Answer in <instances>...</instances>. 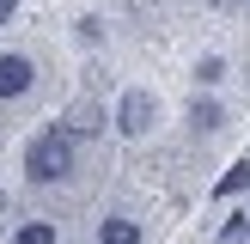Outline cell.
<instances>
[{"label": "cell", "instance_id": "1", "mask_svg": "<svg viewBox=\"0 0 250 244\" xmlns=\"http://www.w3.org/2000/svg\"><path fill=\"white\" fill-rule=\"evenodd\" d=\"M24 165H31V183H61L73 171V134L67 128H43L24 146Z\"/></svg>", "mask_w": 250, "mask_h": 244}, {"label": "cell", "instance_id": "2", "mask_svg": "<svg viewBox=\"0 0 250 244\" xmlns=\"http://www.w3.org/2000/svg\"><path fill=\"white\" fill-rule=\"evenodd\" d=\"M31 80H37V67L24 55H0V98H24Z\"/></svg>", "mask_w": 250, "mask_h": 244}, {"label": "cell", "instance_id": "3", "mask_svg": "<svg viewBox=\"0 0 250 244\" xmlns=\"http://www.w3.org/2000/svg\"><path fill=\"white\" fill-rule=\"evenodd\" d=\"M153 98H146V92H128V98H122V110H116V122H122V134H146V128H153Z\"/></svg>", "mask_w": 250, "mask_h": 244}, {"label": "cell", "instance_id": "4", "mask_svg": "<svg viewBox=\"0 0 250 244\" xmlns=\"http://www.w3.org/2000/svg\"><path fill=\"white\" fill-rule=\"evenodd\" d=\"M98 244H141V226L134 220H104L98 226Z\"/></svg>", "mask_w": 250, "mask_h": 244}, {"label": "cell", "instance_id": "5", "mask_svg": "<svg viewBox=\"0 0 250 244\" xmlns=\"http://www.w3.org/2000/svg\"><path fill=\"white\" fill-rule=\"evenodd\" d=\"M189 128H195V134H214V128H220V104H208V98H202V104L189 110Z\"/></svg>", "mask_w": 250, "mask_h": 244}, {"label": "cell", "instance_id": "6", "mask_svg": "<svg viewBox=\"0 0 250 244\" xmlns=\"http://www.w3.org/2000/svg\"><path fill=\"white\" fill-rule=\"evenodd\" d=\"M244 183H250V165H232L226 177H220V189H214V195H238Z\"/></svg>", "mask_w": 250, "mask_h": 244}, {"label": "cell", "instance_id": "7", "mask_svg": "<svg viewBox=\"0 0 250 244\" xmlns=\"http://www.w3.org/2000/svg\"><path fill=\"white\" fill-rule=\"evenodd\" d=\"M19 244H55V226H43V220H37V226L19 232Z\"/></svg>", "mask_w": 250, "mask_h": 244}, {"label": "cell", "instance_id": "8", "mask_svg": "<svg viewBox=\"0 0 250 244\" xmlns=\"http://www.w3.org/2000/svg\"><path fill=\"white\" fill-rule=\"evenodd\" d=\"M220 73H226V61H214V55H208V61H202V67H195V80H202V85H214V80H220Z\"/></svg>", "mask_w": 250, "mask_h": 244}, {"label": "cell", "instance_id": "9", "mask_svg": "<svg viewBox=\"0 0 250 244\" xmlns=\"http://www.w3.org/2000/svg\"><path fill=\"white\" fill-rule=\"evenodd\" d=\"M12 12H19V0H0V24H6V19H12Z\"/></svg>", "mask_w": 250, "mask_h": 244}]
</instances>
